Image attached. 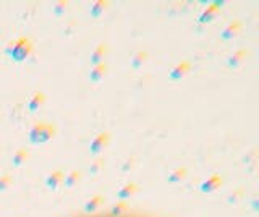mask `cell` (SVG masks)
<instances>
[{
  "label": "cell",
  "mask_w": 259,
  "mask_h": 217,
  "mask_svg": "<svg viewBox=\"0 0 259 217\" xmlns=\"http://www.w3.org/2000/svg\"><path fill=\"white\" fill-rule=\"evenodd\" d=\"M107 217H112V215H107Z\"/></svg>",
  "instance_id": "cell-1"
}]
</instances>
